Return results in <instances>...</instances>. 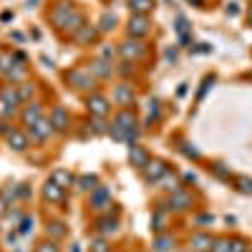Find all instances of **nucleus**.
I'll use <instances>...</instances> for the list:
<instances>
[{"instance_id":"nucleus-1","label":"nucleus","mask_w":252,"mask_h":252,"mask_svg":"<svg viewBox=\"0 0 252 252\" xmlns=\"http://www.w3.org/2000/svg\"><path fill=\"white\" fill-rule=\"evenodd\" d=\"M66 83H68L71 89H76V91H89V94H94L98 81L91 76V71H89L86 66H76V68H71V71L66 73Z\"/></svg>"},{"instance_id":"nucleus-2","label":"nucleus","mask_w":252,"mask_h":252,"mask_svg":"<svg viewBox=\"0 0 252 252\" xmlns=\"http://www.w3.org/2000/svg\"><path fill=\"white\" fill-rule=\"evenodd\" d=\"M89 207H91V212H96V215H109L111 209L116 207V204L111 202V189L103 187V184H98L94 192L89 194Z\"/></svg>"},{"instance_id":"nucleus-3","label":"nucleus","mask_w":252,"mask_h":252,"mask_svg":"<svg viewBox=\"0 0 252 252\" xmlns=\"http://www.w3.org/2000/svg\"><path fill=\"white\" fill-rule=\"evenodd\" d=\"M119 212H109V215H96V220H94V224H91V229L96 235H101V237H111V235H116L119 232Z\"/></svg>"},{"instance_id":"nucleus-4","label":"nucleus","mask_w":252,"mask_h":252,"mask_svg":"<svg viewBox=\"0 0 252 252\" xmlns=\"http://www.w3.org/2000/svg\"><path fill=\"white\" fill-rule=\"evenodd\" d=\"M119 56H121L124 61L136 63L139 58H144V56H146V46L141 43L139 38H126L124 43H119Z\"/></svg>"},{"instance_id":"nucleus-5","label":"nucleus","mask_w":252,"mask_h":252,"mask_svg":"<svg viewBox=\"0 0 252 252\" xmlns=\"http://www.w3.org/2000/svg\"><path fill=\"white\" fill-rule=\"evenodd\" d=\"M126 33L129 38H146L152 33V20L149 15H129V23H126Z\"/></svg>"},{"instance_id":"nucleus-6","label":"nucleus","mask_w":252,"mask_h":252,"mask_svg":"<svg viewBox=\"0 0 252 252\" xmlns=\"http://www.w3.org/2000/svg\"><path fill=\"white\" fill-rule=\"evenodd\" d=\"M166 172H169L166 161H161V159H152V161L141 169V177H144V182H146V184H159V182H161V177H164Z\"/></svg>"},{"instance_id":"nucleus-7","label":"nucleus","mask_w":252,"mask_h":252,"mask_svg":"<svg viewBox=\"0 0 252 252\" xmlns=\"http://www.w3.org/2000/svg\"><path fill=\"white\" fill-rule=\"evenodd\" d=\"M18 119H20V124H23V126H28V129H31L35 121L43 119V103H40V101H31V103H26V106H20Z\"/></svg>"},{"instance_id":"nucleus-8","label":"nucleus","mask_w":252,"mask_h":252,"mask_svg":"<svg viewBox=\"0 0 252 252\" xmlns=\"http://www.w3.org/2000/svg\"><path fill=\"white\" fill-rule=\"evenodd\" d=\"M73 10H76V5L73 3H68V0H61L58 5H53V10H51V23L58 28V31H63V26H66V20L73 15Z\"/></svg>"},{"instance_id":"nucleus-9","label":"nucleus","mask_w":252,"mask_h":252,"mask_svg":"<svg viewBox=\"0 0 252 252\" xmlns=\"http://www.w3.org/2000/svg\"><path fill=\"white\" fill-rule=\"evenodd\" d=\"M86 109H89V114L91 116H109V111H111V101L103 96V94H89V98H86Z\"/></svg>"},{"instance_id":"nucleus-10","label":"nucleus","mask_w":252,"mask_h":252,"mask_svg":"<svg viewBox=\"0 0 252 252\" xmlns=\"http://www.w3.org/2000/svg\"><path fill=\"white\" fill-rule=\"evenodd\" d=\"M51 134H56V131H53V126H51V119H48V116H43L40 121H35L31 129H28V136H31V141H35V144L48 141Z\"/></svg>"},{"instance_id":"nucleus-11","label":"nucleus","mask_w":252,"mask_h":252,"mask_svg":"<svg viewBox=\"0 0 252 252\" xmlns=\"http://www.w3.org/2000/svg\"><path fill=\"white\" fill-rule=\"evenodd\" d=\"M48 119H51V126H53L56 134H66V131H68V126H71V114L66 111V106H53Z\"/></svg>"},{"instance_id":"nucleus-12","label":"nucleus","mask_w":252,"mask_h":252,"mask_svg":"<svg viewBox=\"0 0 252 252\" xmlns=\"http://www.w3.org/2000/svg\"><path fill=\"white\" fill-rule=\"evenodd\" d=\"M89 71H91V76L96 78V81H103V78H111L114 73H116V66L111 61H103V58H94L89 66H86Z\"/></svg>"},{"instance_id":"nucleus-13","label":"nucleus","mask_w":252,"mask_h":252,"mask_svg":"<svg viewBox=\"0 0 252 252\" xmlns=\"http://www.w3.org/2000/svg\"><path fill=\"white\" fill-rule=\"evenodd\" d=\"M192 207V194L184 192V189H179V192H172L169 199H166L164 209H172V212H184V209Z\"/></svg>"},{"instance_id":"nucleus-14","label":"nucleus","mask_w":252,"mask_h":252,"mask_svg":"<svg viewBox=\"0 0 252 252\" xmlns=\"http://www.w3.org/2000/svg\"><path fill=\"white\" fill-rule=\"evenodd\" d=\"M98 35H101L98 26L86 23L83 28H78V31H76L71 38H73V43H78V46H91V43H96V40H98Z\"/></svg>"},{"instance_id":"nucleus-15","label":"nucleus","mask_w":252,"mask_h":252,"mask_svg":"<svg viewBox=\"0 0 252 252\" xmlns=\"http://www.w3.org/2000/svg\"><path fill=\"white\" fill-rule=\"evenodd\" d=\"M134 101H136V94H134V89L129 86V83H119V86L114 89V103L116 106L129 109Z\"/></svg>"},{"instance_id":"nucleus-16","label":"nucleus","mask_w":252,"mask_h":252,"mask_svg":"<svg viewBox=\"0 0 252 252\" xmlns=\"http://www.w3.org/2000/svg\"><path fill=\"white\" fill-rule=\"evenodd\" d=\"M5 144L10 146L13 152H26L28 146H31V136L28 131H20V129H13L8 136H5Z\"/></svg>"},{"instance_id":"nucleus-17","label":"nucleus","mask_w":252,"mask_h":252,"mask_svg":"<svg viewBox=\"0 0 252 252\" xmlns=\"http://www.w3.org/2000/svg\"><path fill=\"white\" fill-rule=\"evenodd\" d=\"M212 245H215V237L209 232H194L192 240H189V250L192 252H212Z\"/></svg>"},{"instance_id":"nucleus-18","label":"nucleus","mask_w":252,"mask_h":252,"mask_svg":"<svg viewBox=\"0 0 252 252\" xmlns=\"http://www.w3.org/2000/svg\"><path fill=\"white\" fill-rule=\"evenodd\" d=\"M43 199L51 202V204H63V202H66V189L48 179V182L43 184Z\"/></svg>"},{"instance_id":"nucleus-19","label":"nucleus","mask_w":252,"mask_h":252,"mask_svg":"<svg viewBox=\"0 0 252 252\" xmlns=\"http://www.w3.org/2000/svg\"><path fill=\"white\" fill-rule=\"evenodd\" d=\"M129 161H131V166H136V169L141 172L144 166L152 161V157H149V152H146L141 144H131L129 146Z\"/></svg>"},{"instance_id":"nucleus-20","label":"nucleus","mask_w":252,"mask_h":252,"mask_svg":"<svg viewBox=\"0 0 252 252\" xmlns=\"http://www.w3.org/2000/svg\"><path fill=\"white\" fill-rule=\"evenodd\" d=\"M0 103H5V106H15V109L23 106V101H20V96H18V86L5 83V86L0 89Z\"/></svg>"},{"instance_id":"nucleus-21","label":"nucleus","mask_w":252,"mask_h":252,"mask_svg":"<svg viewBox=\"0 0 252 252\" xmlns=\"http://www.w3.org/2000/svg\"><path fill=\"white\" fill-rule=\"evenodd\" d=\"M174 31H177V35H179V43H182L184 48H192V46H189V43H192V26L187 23V18H184V15L177 18Z\"/></svg>"},{"instance_id":"nucleus-22","label":"nucleus","mask_w":252,"mask_h":252,"mask_svg":"<svg viewBox=\"0 0 252 252\" xmlns=\"http://www.w3.org/2000/svg\"><path fill=\"white\" fill-rule=\"evenodd\" d=\"M48 179H51V182H56V184H58V187H63V189H68V187H76V174H71L68 169H63V166H58V169H53Z\"/></svg>"},{"instance_id":"nucleus-23","label":"nucleus","mask_w":252,"mask_h":252,"mask_svg":"<svg viewBox=\"0 0 252 252\" xmlns=\"http://www.w3.org/2000/svg\"><path fill=\"white\" fill-rule=\"evenodd\" d=\"M46 235H48V240L58 242V240H63V237L68 235V227H66V222H61V220H48Z\"/></svg>"},{"instance_id":"nucleus-24","label":"nucleus","mask_w":252,"mask_h":252,"mask_svg":"<svg viewBox=\"0 0 252 252\" xmlns=\"http://www.w3.org/2000/svg\"><path fill=\"white\" fill-rule=\"evenodd\" d=\"M83 26H86V15H83V10H73V15L66 20V26H63V33H68V35H73L78 28H83Z\"/></svg>"},{"instance_id":"nucleus-25","label":"nucleus","mask_w":252,"mask_h":252,"mask_svg":"<svg viewBox=\"0 0 252 252\" xmlns=\"http://www.w3.org/2000/svg\"><path fill=\"white\" fill-rule=\"evenodd\" d=\"M96 187H98V177L96 174H81V177H76V189H78V192L91 194Z\"/></svg>"},{"instance_id":"nucleus-26","label":"nucleus","mask_w":252,"mask_h":252,"mask_svg":"<svg viewBox=\"0 0 252 252\" xmlns=\"http://www.w3.org/2000/svg\"><path fill=\"white\" fill-rule=\"evenodd\" d=\"M154 0H129V10L131 15H149L154 10Z\"/></svg>"},{"instance_id":"nucleus-27","label":"nucleus","mask_w":252,"mask_h":252,"mask_svg":"<svg viewBox=\"0 0 252 252\" xmlns=\"http://www.w3.org/2000/svg\"><path fill=\"white\" fill-rule=\"evenodd\" d=\"M152 247H154V252H169V250H174V237L161 232V235H157V237H154Z\"/></svg>"},{"instance_id":"nucleus-28","label":"nucleus","mask_w":252,"mask_h":252,"mask_svg":"<svg viewBox=\"0 0 252 252\" xmlns=\"http://www.w3.org/2000/svg\"><path fill=\"white\" fill-rule=\"evenodd\" d=\"M26 76H28V66H20V63H15V66L5 73V78H8V83H23L26 81Z\"/></svg>"},{"instance_id":"nucleus-29","label":"nucleus","mask_w":252,"mask_h":252,"mask_svg":"<svg viewBox=\"0 0 252 252\" xmlns=\"http://www.w3.org/2000/svg\"><path fill=\"white\" fill-rule=\"evenodd\" d=\"M96 26H98V31H101V33H111V31L116 28V15L106 10V13H103V15L98 18V23H96Z\"/></svg>"},{"instance_id":"nucleus-30","label":"nucleus","mask_w":252,"mask_h":252,"mask_svg":"<svg viewBox=\"0 0 252 252\" xmlns=\"http://www.w3.org/2000/svg\"><path fill=\"white\" fill-rule=\"evenodd\" d=\"M91 252H111V242L109 237H101V235H94L91 237V245H89Z\"/></svg>"},{"instance_id":"nucleus-31","label":"nucleus","mask_w":252,"mask_h":252,"mask_svg":"<svg viewBox=\"0 0 252 252\" xmlns=\"http://www.w3.org/2000/svg\"><path fill=\"white\" fill-rule=\"evenodd\" d=\"M91 126V134H109V121H106V116H91V121H89Z\"/></svg>"},{"instance_id":"nucleus-32","label":"nucleus","mask_w":252,"mask_h":252,"mask_svg":"<svg viewBox=\"0 0 252 252\" xmlns=\"http://www.w3.org/2000/svg\"><path fill=\"white\" fill-rule=\"evenodd\" d=\"M33 227H35V217L33 215H23V220L18 222V235H23V237L33 235Z\"/></svg>"},{"instance_id":"nucleus-33","label":"nucleus","mask_w":252,"mask_h":252,"mask_svg":"<svg viewBox=\"0 0 252 252\" xmlns=\"http://www.w3.org/2000/svg\"><path fill=\"white\" fill-rule=\"evenodd\" d=\"M18 96H20V101H31L33 96H35V86L31 81H23V83H18Z\"/></svg>"},{"instance_id":"nucleus-34","label":"nucleus","mask_w":252,"mask_h":252,"mask_svg":"<svg viewBox=\"0 0 252 252\" xmlns=\"http://www.w3.org/2000/svg\"><path fill=\"white\" fill-rule=\"evenodd\" d=\"M152 227H154L157 235H161L164 229H166V215H164V209H157V212L152 215Z\"/></svg>"},{"instance_id":"nucleus-35","label":"nucleus","mask_w":252,"mask_h":252,"mask_svg":"<svg viewBox=\"0 0 252 252\" xmlns=\"http://www.w3.org/2000/svg\"><path fill=\"white\" fill-rule=\"evenodd\" d=\"M13 66H15V61H13V51H0V73L5 76Z\"/></svg>"},{"instance_id":"nucleus-36","label":"nucleus","mask_w":252,"mask_h":252,"mask_svg":"<svg viewBox=\"0 0 252 252\" xmlns=\"http://www.w3.org/2000/svg\"><path fill=\"white\" fill-rule=\"evenodd\" d=\"M235 189L240 194H252V179L250 177H235Z\"/></svg>"},{"instance_id":"nucleus-37","label":"nucleus","mask_w":252,"mask_h":252,"mask_svg":"<svg viewBox=\"0 0 252 252\" xmlns=\"http://www.w3.org/2000/svg\"><path fill=\"white\" fill-rule=\"evenodd\" d=\"M212 174L222 182H232V172H229L224 164H212Z\"/></svg>"},{"instance_id":"nucleus-38","label":"nucleus","mask_w":252,"mask_h":252,"mask_svg":"<svg viewBox=\"0 0 252 252\" xmlns=\"http://www.w3.org/2000/svg\"><path fill=\"white\" fill-rule=\"evenodd\" d=\"M179 152L184 157H189V159H199V149L194 144H189V141H179Z\"/></svg>"},{"instance_id":"nucleus-39","label":"nucleus","mask_w":252,"mask_h":252,"mask_svg":"<svg viewBox=\"0 0 252 252\" xmlns=\"http://www.w3.org/2000/svg\"><path fill=\"white\" fill-rule=\"evenodd\" d=\"M161 184H164V189H166L169 194H172V192H179V189H182V187H179V182H177V177H174V174L169 177V172H166V174L161 177Z\"/></svg>"},{"instance_id":"nucleus-40","label":"nucleus","mask_w":252,"mask_h":252,"mask_svg":"<svg viewBox=\"0 0 252 252\" xmlns=\"http://www.w3.org/2000/svg\"><path fill=\"white\" fill-rule=\"evenodd\" d=\"M229 247H232V240L229 237H215L212 252H229Z\"/></svg>"},{"instance_id":"nucleus-41","label":"nucleus","mask_w":252,"mask_h":252,"mask_svg":"<svg viewBox=\"0 0 252 252\" xmlns=\"http://www.w3.org/2000/svg\"><path fill=\"white\" fill-rule=\"evenodd\" d=\"M159 119V101L149 98V116H146V124H154Z\"/></svg>"},{"instance_id":"nucleus-42","label":"nucleus","mask_w":252,"mask_h":252,"mask_svg":"<svg viewBox=\"0 0 252 252\" xmlns=\"http://www.w3.org/2000/svg\"><path fill=\"white\" fill-rule=\"evenodd\" d=\"M119 56V46L114 48V46H103L101 48V53H98V58H103V61H111L114 63V58Z\"/></svg>"},{"instance_id":"nucleus-43","label":"nucleus","mask_w":252,"mask_h":252,"mask_svg":"<svg viewBox=\"0 0 252 252\" xmlns=\"http://www.w3.org/2000/svg\"><path fill=\"white\" fill-rule=\"evenodd\" d=\"M35 252H61V250H58V242L48 240V242H43V245H38Z\"/></svg>"},{"instance_id":"nucleus-44","label":"nucleus","mask_w":252,"mask_h":252,"mask_svg":"<svg viewBox=\"0 0 252 252\" xmlns=\"http://www.w3.org/2000/svg\"><path fill=\"white\" fill-rule=\"evenodd\" d=\"M13 129H15V126L10 124V119H0V136H3V139H5Z\"/></svg>"},{"instance_id":"nucleus-45","label":"nucleus","mask_w":252,"mask_h":252,"mask_svg":"<svg viewBox=\"0 0 252 252\" xmlns=\"http://www.w3.org/2000/svg\"><path fill=\"white\" fill-rule=\"evenodd\" d=\"M250 245L245 240H232V247H229V252H247Z\"/></svg>"},{"instance_id":"nucleus-46","label":"nucleus","mask_w":252,"mask_h":252,"mask_svg":"<svg viewBox=\"0 0 252 252\" xmlns=\"http://www.w3.org/2000/svg\"><path fill=\"white\" fill-rule=\"evenodd\" d=\"M131 71H134V63H131V61H124V63H121V68H116L119 76H129Z\"/></svg>"},{"instance_id":"nucleus-47","label":"nucleus","mask_w":252,"mask_h":252,"mask_svg":"<svg viewBox=\"0 0 252 252\" xmlns=\"http://www.w3.org/2000/svg\"><path fill=\"white\" fill-rule=\"evenodd\" d=\"M212 83H215V76H207V78H204V83H202V89H199V96H197V98H202V96L207 94V89L212 86Z\"/></svg>"},{"instance_id":"nucleus-48","label":"nucleus","mask_w":252,"mask_h":252,"mask_svg":"<svg viewBox=\"0 0 252 252\" xmlns=\"http://www.w3.org/2000/svg\"><path fill=\"white\" fill-rule=\"evenodd\" d=\"M18 197H20V199H28V197H31L28 184H18Z\"/></svg>"},{"instance_id":"nucleus-49","label":"nucleus","mask_w":252,"mask_h":252,"mask_svg":"<svg viewBox=\"0 0 252 252\" xmlns=\"http://www.w3.org/2000/svg\"><path fill=\"white\" fill-rule=\"evenodd\" d=\"M5 212H8V202H5V197H3V194H0V217H3Z\"/></svg>"},{"instance_id":"nucleus-50","label":"nucleus","mask_w":252,"mask_h":252,"mask_svg":"<svg viewBox=\"0 0 252 252\" xmlns=\"http://www.w3.org/2000/svg\"><path fill=\"white\" fill-rule=\"evenodd\" d=\"M237 13H240L237 3H229V5H227V15H237Z\"/></svg>"},{"instance_id":"nucleus-51","label":"nucleus","mask_w":252,"mask_h":252,"mask_svg":"<svg viewBox=\"0 0 252 252\" xmlns=\"http://www.w3.org/2000/svg\"><path fill=\"white\" fill-rule=\"evenodd\" d=\"M197 222H199V224H209V222H215V217H212V215H202Z\"/></svg>"},{"instance_id":"nucleus-52","label":"nucleus","mask_w":252,"mask_h":252,"mask_svg":"<svg viewBox=\"0 0 252 252\" xmlns=\"http://www.w3.org/2000/svg\"><path fill=\"white\" fill-rule=\"evenodd\" d=\"M184 182H187V184H194V182H197V174H192V172H187V174H184Z\"/></svg>"},{"instance_id":"nucleus-53","label":"nucleus","mask_w":252,"mask_h":252,"mask_svg":"<svg viewBox=\"0 0 252 252\" xmlns=\"http://www.w3.org/2000/svg\"><path fill=\"white\" fill-rule=\"evenodd\" d=\"M0 20H3V23H8V20H13V10H5L3 15H0Z\"/></svg>"},{"instance_id":"nucleus-54","label":"nucleus","mask_w":252,"mask_h":252,"mask_svg":"<svg viewBox=\"0 0 252 252\" xmlns=\"http://www.w3.org/2000/svg\"><path fill=\"white\" fill-rule=\"evenodd\" d=\"M164 56H166V58H169V61H177V51H174V48H169V51H166Z\"/></svg>"},{"instance_id":"nucleus-55","label":"nucleus","mask_w":252,"mask_h":252,"mask_svg":"<svg viewBox=\"0 0 252 252\" xmlns=\"http://www.w3.org/2000/svg\"><path fill=\"white\" fill-rule=\"evenodd\" d=\"M38 3H40V0H28V8H35Z\"/></svg>"},{"instance_id":"nucleus-56","label":"nucleus","mask_w":252,"mask_h":252,"mask_svg":"<svg viewBox=\"0 0 252 252\" xmlns=\"http://www.w3.org/2000/svg\"><path fill=\"white\" fill-rule=\"evenodd\" d=\"M187 3H192V5H197V8H199V5H202V0H187Z\"/></svg>"},{"instance_id":"nucleus-57","label":"nucleus","mask_w":252,"mask_h":252,"mask_svg":"<svg viewBox=\"0 0 252 252\" xmlns=\"http://www.w3.org/2000/svg\"><path fill=\"white\" fill-rule=\"evenodd\" d=\"M247 20H250V26H252V5H250V10H247Z\"/></svg>"},{"instance_id":"nucleus-58","label":"nucleus","mask_w":252,"mask_h":252,"mask_svg":"<svg viewBox=\"0 0 252 252\" xmlns=\"http://www.w3.org/2000/svg\"><path fill=\"white\" fill-rule=\"evenodd\" d=\"M73 252H81V250H78V245H73Z\"/></svg>"},{"instance_id":"nucleus-59","label":"nucleus","mask_w":252,"mask_h":252,"mask_svg":"<svg viewBox=\"0 0 252 252\" xmlns=\"http://www.w3.org/2000/svg\"><path fill=\"white\" fill-rule=\"evenodd\" d=\"M247 252H252V247H250V250H247Z\"/></svg>"}]
</instances>
